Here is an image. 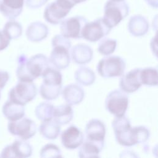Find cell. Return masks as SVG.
Returning <instances> with one entry per match:
<instances>
[{"label": "cell", "instance_id": "cell-1", "mask_svg": "<svg viewBox=\"0 0 158 158\" xmlns=\"http://www.w3.org/2000/svg\"><path fill=\"white\" fill-rule=\"evenodd\" d=\"M17 62V77L19 80L25 81H33L41 77L49 64L48 57L43 54H35L28 59L24 54H21Z\"/></svg>", "mask_w": 158, "mask_h": 158}, {"label": "cell", "instance_id": "cell-2", "mask_svg": "<svg viewBox=\"0 0 158 158\" xmlns=\"http://www.w3.org/2000/svg\"><path fill=\"white\" fill-rule=\"evenodd\" d=\"M112 127L115 139L119 144L130 147L138 144L135 127H131L130 121L127 117H115L112 122Z\"/></svg>", "mask_w": 158, "mask_h": 158}, {"label": "cell", "instance_id": "cell-3", "mask_svg": "<svg viewBox=\"0 0 158 158\" xmlns=\"http://www.w3.org/2000/svg\"><path fill=\"white\" fill-rule=\"evenodd\" d=\"M129 6L124 1L109 0L104 6L103 19L110 28L117 26L129 14Z\"/></svg>", "mask_w": 158, "mask_h": 158}, {"label": "cell", "instance_id": "cell-4", "mask_svg": "<svg viewBox=\"0 0 158 158\" xmlns=\"http://www.w3.org/2000/svg\"><path fill=\"white\" fill-rule=\"evenodd\" d=\"M125 60L114 56L102 58L97 65V72L103 78H109L122 76L125 70Z\"/></svg>", "mask_w": 158, "mask_h": 158}, {"label": "cell", "instance_id": "cell-5", "mask_svg": "<svg viewBox=\"0 0 158 158\" xmlns=\"http://www.w3.org/2000/svg\"><path fill=\"white\" fill-rule=\"evenodd\" d=\"M37 94V88L33 81L19 80L9 92V100L17 104L25 106L31 101Z\"/></svg>", "mask_w": 158, "mask_h": 158}, {"label": "cell", "instance_id": "cell-6", "mask_svg": "<svg viewBox=\"0 0 158 158\" xmlns=\"http://www.w3.org/2000/svg\"><path fill=\"white\" fill-rule=\"evenodd\" d=\"M128 97L122 90L115 89L110 91L106 96L105 107L106 110L115 117L125 115L128 106Z\"/></svg>", "mask_w": 158, "mask_h": 158}, {"label": "cell", "instance_id": "cell-7", "mask_svg": "<svg viewBox=\"0 0 158 158\" xmlns=\"http://www.w3.org/2000/svg\"><path fill=\"white\" fill-rule=\"evenodd\" d=\"M72 7L73 6L66 0H56L46 7L43 17L51 24H59L67 15Z\"/></svg>", "mask_w": 158, "mask_h": 158}, {"label": "cell", "instance_id": "cell-8", "mask_svg": "<svg viewBox=\"0 0 158 158\" xmlns=\"http://www.w3.org/2000/svg\"><path fill=\"white\" fill-rule=\"evenodd\" d=\"M9 132L23 140H27L36 133L35 122L27 117H22L15 121H9L7 125Z\"/></svg>", "mask_w": 158, "mask_h": 158}, {"label": "cell", "instance_id": "cell-9", "mask_svg": "<svg viewBox=\"0 0 158 158\" xmlns=\"http://www.w3.org/2000/svg\"><path fill=\"white\" fill-rule=\"evenodd\" d=\"M102 18L87 22L82 30V38L90 42H96L107 35L110 30Z\"/></svg>", "mask_w": 158, "mask_h": 158}, {"label": "cell", "instance_id": "cell-10", "mask_svg": "<svg viewBox=\"0 0 158 158\" xmlns=\"http://www.w3.org/2000/svg\"><path fill=\"white\" fill-rule=\"evenodd\" d=\"M87 22V19L81 15L64 19L60 22L61 35L67 38H82V30Z\"/></svg>", "mask_w": 158, "mask_h": 158}, {"label": "cell", "instance_id": "cell-11", "mask_svg": "<svg viewBox=\"0 0 158 158\" xmlns=\"http://www.w3.org/2000/svg\"><path fill=\"white\" fill-rule=\"evenodd\" d=\"M33 152L31 144L23 139L15 140L12 144L5 146L0 156L1 157H28Z\"/></svg>", "mask_w": 158, "mask_h": 158}, {"label": "cell", "instance_id": "cell-12", "mask_svg": "<svg viewBox=\"0 0 158 158\" xmlns=\"http://www.w3.org/2000/svg\"><path fill=\"white\" fill-rule=\"evenodd\" d=\"M52 50L49 62L58 70L66 69L70 64V56L69 50L71 46L60 44H52Z\"/></svg>", "mask_w": 158, "mask_h": 158}, {"label": "cell", "instance_id": "cell-13", "mask_svg": "<svg viewBox=\"0 0 158 158\" xmlns=\"http://www.w3.org/2000/svg\"><path fill=\"white\" fill-rule=\"evenodd\" d=\"M84 141V136L81 131L76 126L68 127L61 134L62 146L68 149H75L78 148Z\"/></svg>", "mask_w": 158, "mask_h": 158}, {"label": "cell", "instance_id": "cell-14", "mask_svg": "<svg viewBox=\"0 0 158 158\" xmlns=\"http://www.w3.org/2000/svg\"><path fill=\"white\" fill-rule=\"evenodd\" d=\"M140 68L132 69L123 74L119 81V87L126 93H131L137 91L142 85L139 78Z\"/></svg>", "mask_w": 158, "mask_h": 158}, {"label": "cell", "instance_id": "cell-15", "mask_svg": "<svg viewBox=\"0 0 158 158\" xmlns=\"http://www.w3.org/2000/svg\"><path fill=\"white\" fill-rule=\"evenodd\" d=\"M106 125L100 120H90L85 128L86 139L98 143H104L106 136Z\"/></svg>", "mask_w": 158, "mask_h": 158}, {"label": "cell", "instance_id": "cell-16", "mask_svg": "<svg viewBox=\"0 0 158 158\" xmlns=\"http://www.w3.org/2000/svg\"><path fill=\"white\" fill-rule=\"evenodd\" d=\"M24 0H2L0 2L1 14L9 20H14L23 10Z\"/></svg>", "mask_w": 158, "mask_h": 158}, {"label": "cell", "instance_id": "cell-17", "mask_svg": "<svg viewBox=\"0 0 158 158\" xmlns=\"http://www.w3.org/2000/svg\"><path fill=\"white\" fill-rule=\"evenodd\" d=\"M149 27L147 19L139 14L131 16L127 24L128 31L135 36H141L146 35L149 30Z\"/></svg>", "mask_w": 158, "mask_h": 158}, {"label": "cell", "instance_id": "cell-18", "mask_svg": "<svg viewBox=\"0 0 158 158\" xmlns=\"http://www.w3.org/2000/svg\"><path fill=\"white\" fill-rule=\"evenodd\" d=\"M62 96L67 104L77 105L83 100L85 91L80 85L72 83L64 88L62 91Z\"/></svg>", "mask_w": 158, "mask_h": 158}, {"label": "cell", "instance_id": "cell-19", "mask_svg": "<svg viewBox=\"0 0 158 158\" xmlns=\"http://www.w3.org/2000/svg\"><path fill=\"white\" fill-rule=\"evenodd\" d=\"M93 51L90 46L85 44H77L71 49L73 61L79 65L89 63L93 59Z\"/></svg>", "mask_w": 158, "mask_h": 158}, {"label": "cell", "instance_id": "cell-20", "mask_svg": "<svg viewBox=\"0 0 158 158\" xmlns=\"http://www.w3.org/2000/svg\"><path fill=\"white\" fill-rule=\"evenodd\" d=\"M49 33L48 27L41 22L31 23L26 30L27 39L32 42H39L45 39Z\"/></svg>", "mask_w": 158, "mask_h": 158}, {"label": "cell", "instance_id": "cell-21", "mask_svg": "<svg viewBox=\"0 0 158 158\" xmlns=\"http://www.w3.org/2000/svg\"><path fill=\"white\" fill-rule=\"evenodd\" d=\"M2 112L9 121H15L24 117L25 107L8 99L2 107Z\"/></svg>", "mask_w": 158, "mask_h": 158}, {"label": "cell", "instance_id": "cell-22", "mask_svg": "<svg viewBox=\"0 0 158 158\" xmlns=\"http://www.w3.org/2000/svg\"><path fill=\"white\" fill-rule=\"evenodd\" d=\"M73 112L71 105L64 104L57 106H54L53 109V120L59 125L69 123L73 118Z\"/></svg>", "mask_w": 158, "mask_h": 158}, {"label": "cell", "instance_id": "cell-23", "mask_svg": "<svg viewBox=\"0 0 158 158\" xmlns=\"http://www.w3.org/2000/svg\"><path fill=\"white\" fill-rule=\"evenodd\" d=\"M42 84L48 88L62 87V77L59 70L48 67L42 73Z\"/></svg>", "mask_w": 158, "mask_h": 158}, {"label": "cell", "instance_id": "cell-24", "mask_svg": "<svg viewBox=\"0 0 158 158\" xmlns=\"http://www.w3.org/2000/svg\"><path fill=\"white\" fill-rule=\"evenodd\" d=\"M104 143H98L85 140L80 146L78 157H98L102 150Z\"/></svg>", "mask_w": 158, "mask_h": 158}, {"label": "cell", "instance_id": "cell-25", "mask_svg": "<svg viewBox=\"0 0 158 158\" xmlns=\"http://www.w3.org/2000/svg\"><path fill=\"white\" fill-rule=\"evenodd\" d=\"M40 134L46 139H56L60 132V127L52 119L43 121L39 127Z\"/></svg>", "mask_w": 158, "mask_h": 158}, {"label": "cell", "instance_id": "cell-26", "mask_svg": "<svg viewBox=\"0 0 158 158\" xmlns=\"http://www.w3.org/2000/svg\"><path fill=\"white\" fill-rule=\"evenodd\" d=\"M74 77L78 83L83 86L91 85L96 80L94 72L87 67L78 68L75 72Z\"/></svg>", "mask_w": 158, "mask_h": 158}, {"label": "cell", "instance_id": "cell-27", "mask_svg": "<svg viewBox=\"0 0 158 158\" xmlns=\"http://www.w3.org/2000/svg\"><path fill=\"white\" fill-rule=\"evenodd\" d=\"M139 78L142 85L146 86H157V70L156 68L153 67L141 69Z\"/></svg>", "mask_w": 158, "mask_h": 158}, {"label": "cell", "instance_id": "cell-28", "mask_svg": "<svg viewBox=\"0 0 158 158\" xmlns=\"http://www.w3.org/2000/svg\"><path fill=\"white\" fill-rule=\"evenodd\" d=\"M54 106L50 102H43L39 104L35 109V114L38 119L46 121L52 118Z\"/></svg>", "mask_w": 158, "mask_h": 158}, {"label": "cell", "instance_id": "cell-29", "mask_svg": "<svg viewBox=\"0 0 158 158\" xmlns=\"http://www.w3.org/2000/svg\"><path fill=\"white\" fill-rule=\"evenodd\" d=\"M2 31L11 40L19 38L22 34L23 28L19 22L14 20H9L5 23Z\"/></svg>", "mask_w": 158, "mask_h": 158}, {"label": "cell", "instance_id": "cell-30", "mask_svg": "<svg viewBox=\"0 0 158 158\" xmlns=\"http://www.w3.org/2000/svg\"><path fill=\"white\" fill-rule=\"evenodd\" d=\"M117 46V41L114 39L104 38L101 40L98 46V51L102 55L108 56L112 54Z\"/></svg>", "mask_w": 158, "mask_h": 158}, {"label": "cell", "instance_id": "cell-31", "mask_svg": "<svg viewBox=\"0 0 158 158\" xmlns=\"http://www.w3.org/2000/svg\"><path fill=\"white\" fill-rule=\"evenodd\" d=\"M40 156L42 158L62 157L61 151L59 148L52 143H48L41 149Z\"/></svg>", "mask_w": 158, "mask_h": 158}, {"label": "cell", "instance_id": "cell-32", "mask_svg": "<svg viewBox=\"0 0 158 158\" xmlns=\"http://www.w3.org/2000/svg\"><path fill=\"white\" fill-rule=\"evenodd\" d=\"M48 0H26V6L31 9H38L47 2Z\"/></svg>", "mask_w": 158, "mask_h": 158}, {"label": "cell", "instance_id": "cell-33", "mask_svg": "<svg viewBox=\"0 0 158 158\" xmlns=\"http://www.w3.org/2000/svg\"><path fill=\"white\" fill-rule=\"evenodd\" d=\"M10 40L2 30H0V51L6 49L9 45Z\"/></svg>", "mask_w": 158, "mask_h": 158}, {"label": "cell", "instance_id": "cell-34", "mask_svg": "<svg viewBox=\"0 0 158 158\" xmlns=\"http://www.w3.org/2000/svg\"><path fill=\"white\" fill-rule=\"evenodd\" d=\"M10 78L9 73L4 70H0V89H2Z\"/></svg>", "mask_w": 158, "mask_h": 158}, {"label": "cell", "instance_id": "cell-35", "mask_svg": "<svg viewBox=\"0 0 158 158\" xmlns=\"http://www.w3.org/2000/svg\"><path fill=\"white\" fill-rule=\"evenodd\" d=\"M147 4H148L149 6H151L152 8L157 9V4H158V1L157 0H144Z\"/></svg>", "mask_w": 158, "mask_h": 158}, {"label": "cell", "instance_id": "cell-36", "mask_svg": "<svg viewBox=\"0 0 158 158\" xmlns=\"http://www.w3.org/2000/svg\"><path fill=\"white\" fill-rule=\"evenodd\" d=\"M73 7L78 3H81L86 0H67Z\"/></svg>", "mask_w": 158, "mask_h": 158}, {"label": "cell", "instance_id": "cell-37", "mask_svg": "<svg viewBox=\"0 0 158 158\" xmlns=\"http://www.w3.org/2000/svg\"><path fill=\"white\" fill-rule=\"evenodd\" d=\"M112 1H124V0H112Z\"/></svg>", "mask_w": 158, "mask_h": 158}, {"label": "cell", "instance_id": "cell-38", "mask_svg": "<svg viewBox=\"0 0 158 158\" xmlns=\"http://www.w3.org/2000/svg\"><path fill=\"white\" fill-rule=\"evenodd\" d=\"M1 89H0V99H1Z\"/></svg>", "mask_w": 158, "mask_h": 158}, {"label": "cell", "instance_id": "cell-39", "mask_svg": "<svg viewBox=\"0 0 158 158\" xmlns=\"http://www.w3.org/2000/svg\"></svg>", "mask_w": 158, "mask_h": 158}]
</instances>
